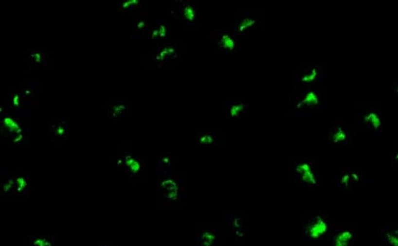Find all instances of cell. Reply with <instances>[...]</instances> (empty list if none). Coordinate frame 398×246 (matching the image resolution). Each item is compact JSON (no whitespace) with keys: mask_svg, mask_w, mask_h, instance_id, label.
I'll return each instance as SVG.
<instances>
[{"mask_svg":"<svg viewBox=\"0 0 398 246\" xmlns=\"http://www.w3.org/2000/svg\"><path fill=\"white\" fill-rule=\"evenodd\" d=\"M296 173L298 177L306 183H315L314 173L311 165L308 162H300L296 167Z\"/></svg>","mask_w":398,"mask_h":246,"instance_id":"2","label":"cell"},{"mask_svg":"<svg viewBox=\"0 0 398 246\" xmlns=\"http://www.w3.org/2000/svg\"><path fill=\"white\" fill-rule=\"evenodd\" d=\"M184 16L188 22H193L196 18V11L193 6L187 5L184 8Z\"/></svg>","mask_w":398,"mask_h":246,"instance_id":"5","label":"cell"},{"mask_svg":"<svg viewBox=\"0 0 398 246\" xmlns=\"http://www.w3.org/2000/svg\"><path fill=\"white\" fill-rule=\"evenodd\" d=\"M221 46L225 49L232 51L234 47V42L229 35H223L221 39Z\"/></svg>","mask_w":398,"mask_h":246,"instance_id":"6","label":"cell"},{"mask_svg":"<svg viewBox=\"0 0 398 246\" xmlns=\"http://www.w3.org/2000/svg\"><path fill=\"white\" fill-rule=\"evenodd\" d=\"M217 238V230L215 228L201 229L197 236L198 246H215Z\"/></svg>","mask_w":398,"mask_h":246,"instance_id":"1","label":"cell"},{"mask_svg":"<svg viewBox=\"0 0 398 246\" xmlns=\"http://www.w3.org/2000/svg\"><path fill=\"white\" fill-rule=\"evenodd\" d=\"M213 140H214V137L213 136L212 134L208 133V132L203 133L200 135V137H198L199 143L203 145H210V144L213 143Z\"/></svg>","mask_w":398,"mask_h":246,"instance_id":"4","label":"cell"},{"mask_svg":"<svg viewBox=\"0 0 398 246\" xmlns=\"http://www.w3.org/2000/svg\"><path fill=\"white\" fill-rule=\"evenodd\" d=\"M326 225L322 219L318 218L307 226V235L311 238H318L320 235L325 232Z\"/></svg>","mask_w":398,"mask_h":246,"instance_id":"3","label":"cell"}]
</instances>
